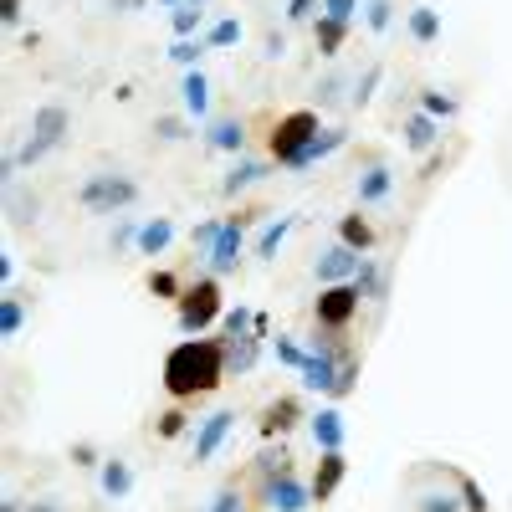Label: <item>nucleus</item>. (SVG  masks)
<instances>
[{
    "mask_svg": "<svg viewBox=\"0 0 512 512\" xmlns=\"http://www.w3.org/2000/svg\"><path fill=\"white\" fill-rule=\"evenodd\" d=\"M272 169H277L272 159H246V154H236V159H231V169H226V180H221V195H226V200L246 195L251 185H262V180L272 175Z\"/></svg>",
    "mask_w": 512,
    "mask_h": 512,
    "instance_id": "nucleus-12",
    "label": "nucleus"
},
{
    "mask_svg": "<svg viewBox=\"0 0 512 512\" xmlns=\"http://www.w3.org/2000/svg\"><path fill=\"white\" fill-rule=\"evenodd\" d=\"M236 41H241V21H236V16H221L216 26L205 31V47H210V52H226V47H236Z\"/></svg>",
    "mask_w": 512,
    "mask_h": 512,
    "instance_id": "nucleus-34",
    "label": "nucleus"
},
{
    "mask_svg": "<svg viewBox=\"0 0 512 512\" xmlns=\"http://www.w3.org/2000/svg\"><path fill=\"white\" fill-rule=\"evenodd\" d=\"M359 262H364V251H354V246H344V241H333V246H323V251L313 256V277H318V287L354 282V277H359Z\"/></svg>",
    "mask_w": 512,
    "mask_h": 512,
    "instance_id": "nucleus-9",
    "label": "nucleus"
},
{
    "mask_svg": "<svg viewBox=\"0 0 512 512\" xmlns=\"http://www.w3.org/2000/svg\"><path fill=\"white\" fill-rule=\"evenodd\" d=\"M308 431H313V446L318 451H344V436H349L344 410H338V405H318L308 415Z\"/></svg>",
    "mask_w": 512,
    "mask_h": 512,
    "instance_id": "nucleus-13",
    "label": "nucleus"
},
{
    "mask_svg": "<svg viewBox=\"0 0 512 512\" xmlns=\"http://www.w3.org/2000/svg\"><path fill=\"white\" fill-rule=\"evenodd\" d=\"M415 512H466V507H461V497H451V492H420V497H415Z\"/></svg>",
    "mask_w": 512,
    "mask_h": 512,
    "instance_id": "nucleus-44",
    "label": "nucleus"
},
{
    "mask_svg": "<svg viewBox=\"0 0 512 512\" xmlns=\"http://www.w3.org/2000/svg\"><path fill=\"white\" fill-rule=\"evenodd\" d=\"M456 497H461V507H466V512H492L487 492L477 487V477H466V472H456Z\"/></svg>",
    "mask_w": 512,
    "mask_h": 512,
    "instance_id": "nucleus-37",
    "label": "nucleus"
},
{
    "mask_svg": "<svg viewBox=\"0 0 512 512\" xmlns=\"http://www.w3.org/2000/svg\"><path fill=\"white\" fill-rule=\"evenodd\" d=\"M221 226H226V221H200V226L190 231V246L210 251V246H216V236H221Z\"/></svg>",
    "mask_w": 512,
    "mask_h": 512,
    "instance_id": "nucleus-49",
    "label": "nucleus"
},
{
    "mask_svg": "<svg viewBox=\"0 0 512 512\" xmlns=\"http://www.w3.org/2000/svg\"><path fill=\"white\" fill-rule=\"evenodd\" d=\"M344 477H349V461H344V451H318V466H313V502H328L338 487H344Z\"/></svg>",
    "mask_w": 512,
    "mask_h": 512,
    "instance_id": "nucleus-14",
    "label": "nucleus"
},
{
    "mask_svg": "<svg viewBox=\"0 0 512 512\" xmlns=\"http://www.w3.org/2000/svg\"><path fill=\"white\" fill-rule=\"evenodd\" d=\"M272 354H277V364H287V369H303V359H308V349L297 344V338H287V333L272 338Z\"/></svg>",
    "mask_w": 512,
    "mask_h": 512,
    "instance_id": "nucleus-42",
    "label": "nucleus"
},
{
    "mask_svg": "<svg viewBox=\"0 0 512 512\" xmlns=\"http://www.w3.org/2000/svg\"><path fill=\"white\" fill-rule=\"evenodd\" d=\"M180 103H185V113H190L195 123L210 118V77H205L200 67H190V72L180 77Z\"/></svg>",
    "mask_w": 512,
    "mask_h": 512,
    "instance_id": "nucleus-18",
    "label": "nucleus"
},
{
    "mask_svg": "<svg viewBox=\"0 0 512 512\" xmlns=\"http://www.w3.org/2000/svg\"><path fill=\"white\" fill-rule=\"evenodd\" d=\"M221 328H226V338H241V333H251V328H256V313H251L246 303H236V308H226V313H221Z\"/></svg>",
    "mask_w": 512,
    "mask_h": 512,
    "instance_id": "nucleus-43",
    "label": "nucleus"
},
{
    "mask_svg": "<svg viewBox=\"0 0 512 512\" xmlns=\"http://www.w3.org/2000/svg\"><path fill=\"white\" fill-rule=\"evenodd\" d=\"M338 241L369 256V251H374V226H369V216H359V210H354V216H338Z\"/></svg>",
    "mask_w": 512,
    "mask_h": 512,
    "instance_id": "nucleus-26",
    "label": "nucleus"
},
{
    "mask_svg": "<svg viewBox=\"0 0 512 512\" xmlns=\"http://www.w3.org/2000/svg\"><path fill=\"white\" fill-rule=\"evenodd\" d=\"M98 487H103L108 502H123L128 492H134V466H128L123 456H108V461L98 466Z\"/></svg>",
    "mask_w": 512,
    "mask_h": 512,
    "instance_id": "nucleus-19",
    "label": "nucleus"
},
{
    "mask_svg": "<svg viewBox=\"0 0 512 512\" xmlns=\"http://www.w3.org/2000/svg\"><path fill=\"white\" fill-rule=\"evenodd\" d=\"M231 431H236V410H216V415L195 420V431H190V456H195V466L216 461V451L226 446Z\"/></svg>",
    "mask_w": 512,
    "mask_h": 512,
    "instance_id": "nucleus-8",
    "label": "nucleus"
},
{
    "mask_svg": "<svg viewBox=\"0 0 512 512\" xmlns=\"http://www.w3.org/2000/svg\"><path fill=\"white\" fill-rule=\"evenodd\" d=\"M149 292H154V297H164V303H180V297H185L180 277L169 272V267H154V272H149Z\"/></svg>",
    "mask_w": 512,
    "mask_h": 512,
    "instance_id": "nucleus-39",
    "label": "nucleus"
},
{
    "mask_svg": "<svg viewBox=\"0 0 512 512\" xmlns=\"http://www.w3.org/2000/svg\"><path fill=\"white\" fill-rule=\"evenodd\" d=\"M251 472H256V482H272V477H287L292 472V451L287 446H262V456L251 461Z\"/></svg>",
    "mask_w": 512,
    "mask_h": 512,
    "instance_id": "nucleus-25",
    "label": "nucleus"
},
{
    "mask_svg": "<svg viewBox=\"0 0 512 512\" xmlns=\"http://www.w3.org/2000/svg\"><path fill=\"white\" fill-rule=\"evenodd\" d=\"M400 134H405V149L410 154H431L436 144H441V118H431V113H410L405 123H400Z\"/></svg>",
    "mask_w": 512,
    "mask_h": 512,
    "instance_id": "nucleus-15",
    "label": "nucleus"
},
{
    "mask_svg": "<svg viewBox=\"0 0 512 512\" xmlns=\"http://www.w3.org/2000/svg\"><path fill=\"white\" fill-rule=\"evenodd\" d=\"M344 41H349V21H333V16H318V21H313V47H318V57H338V52H344Z\"/></svg>",
    "mask_w": 512,
    "mask_h": 512,
    "instance_id": "nucleus-21",
    "label": "nucleus"
},
{
    "mask_svg": "<svg viewBox=\"0 0 512 512\" xmlns=\"http://www.w3.org/2000/svg\"><path fill=\"white\" fill-rule=\"evenodd\" d=\"M405 31L420 41V47H436V41H441V11L436 6H415L405 16Z\"/></svg>",
    "mask_w": 512,
    "mask_h": 512,
    "instance_id": "nucleus-24",
    "label": "nucleus"
},
{
    "mask_svg": "<svg viewBox=\"0 0 512 512\" xmlns=\"http://www.w3.org/2000/svg\"><path fill=\"white\" fill-rule=\"evenodd\" d=\"M185 134H190V123H185V118H175V113L154 118V139H159V144H180Z\"/></svg>",
    "mask_w": 512,
    "mask_h": 512,
    "instance_id": "nucleus-45",
    "label": "nucleus"
},
{
    "mask_svg": "<svg viewBox=\"0 0 512 512\" xmlns=\"http://www.w3.org/2000/svg\"><path fill=\"white\" fill-rule=\"evenodd\" d=\"M26 512H62V502H52V497H36V502H26Z\"/></svg>",
    "mask_w": 512,
    "mask_h": 512,
    "instance_id": "nucleus-55",
    "label": "nucleus"
},
{
    "mask_svg": "<svg viewBox=\"0 0 512 512\" xmlns=\"http://www.w3.org/2000/svg\"><path fill=\"white\" fill-rule=\"evenodd\" d=\"M159 6H169V11H175V6H185V0H159Z\"/></svg>",
    "mask_w": 512,
    "mask_h": 512,
    "instance_id": "nucleus-57",
    "label": "nucleus"
},
{
    "mask_svg": "<svg viewBox=\"0 0 512 512\" xmlns=\"http://www.w3.org/2000/svg\"><path fill=\"white\" fill-rule=\"evenodd\" d=\"M354 384H359V354L349 349L344 364H338V384H333V395H328V400H333V405H338V400H349V395H354Z\"/></svg>",
    "mask_w": 512,
    "mask_h": 512,
    "instance_id": "nucleus-38",
    "label": "nucleus"
},
{
    "mask_svg": "<svg viewBox=\"0 0 512 512\" xmlns=\"http://www.w3.org/2000/svg\"><path fill=\"white\" fill-rule=\"evenodd\" d=\"M262 344L267 338H256V333H241V338H226V369L241 379L256 369V359H262Z\"/></svg>",
    "mask_w": 512,
    "mask_h": 512,
    "instance_id": "nucleus-20",
    "label": "nucleus"
},
{
    "mask_svg": "<svg viewBox=\"0 0 512 512\" xmlns=\"http://www.w3.org/2000/svg\"><path fill=\"white\" fill-rule=\"evenodd\" d=\"M379 82H384V62H369V67L354 77V108H369V103H374Z\"/></svg>",
    "mask_w": 512,
    "mask_h": 512,
    "instance_id": "nucleus-33",
    "label": "nucleus"
},
{
    "mask_svg": "<svg viewBox=\"0 0 512 512\" xmlns=\"http://www.w3.org/2000/svg\"><path fill=\"white\" fill-rule=\"evenodd\" d=\"M134 200H139V180L118 175V169H98V175H88L77 185V205L93 210V216H123Z\"/></svg>",
    "mask_w": 512,
    "mask_h": 512,
    "instance_id": "nucleus-4",
    "label": "nucleus"
},
{
    "mask_svg": "<svg viewBox=\"0 0 512 512\" xmlns=\"http://www.w3.org/2000/svg\"><path fill=\"white\" fill-rule=\"evenodd\" d=\"M139 231H144V221H134V216H118V221H113V236H108V246H113V251L139 246Z\"/></svg>",
    "mask_w": 512,
    "mask_h": 512,
    "instance_id": "nucleus-41",
    "label": "nucleus"
},
{
    "mask_svg": "<svg viewBox=\"0 0 512 512\" xmlns=\"http://www.w3.org/2000/svg\"><path fill=\"white\" fill-rule=\"evenodd\" d=\"M364 26L369 31H390L395 26V0H364Z\"/></svg>",
    "mask_w": 512,
    "mask_h": 512,
    "instance_id": "nucleus-40",
    "label": "nucleus"
},
{
    "mask_svg": "<svg viewBox=\"0 0 512 512\" xmlns=\"http://www.w3.org/2000/svg\"><path fill=\"white\" fill-rule=\"evenodd\" d=\"M262 57H267V62L287 57V36H282V31H267V41H262Z\"/></svg>",
    "mask_w": 512,
    "mask_h": 512,
    "instance_id": "nucleus-52",
    "label": "nucleus"
},
{
    "mask_svg": "<svg viewBox=\"0 0 512 512\" xmlns=\"http://www.w3.org/2000/svg\"><path fill=\"white\" fill-rule=\"evenodd\" d=\"M169 26H175V36H200V26H205V6H175L169 11Z\"/></svg>",
    "mask_w": 512,
    "mask_h": 512,
    "instance_id": "nucleus-36",
    "label": "nucleus"
},
{
    "mask_svg": "<svg viewBox=\"0 0 512 512\" xmlns=\"http://www.w3.org/2000/svg\"><path fill=\"white\" fill-rule=\"evenodd\" d=\"M318 6H323V0H287V11H282V16H287L292 26H303V21H318V16H323Z\"/></svg>",
    "mask_w": 512,
    "mask_h": 512,
    "instance_id": "nucleus-47",
    "label": "nucleus"
},
{
    "mask_svg": "<svg viewBox=\"0 0 512 512\" xmlns=\"http://www.w3.org/2000/svg\"><path fill=\"white\" fill-rule=\"evenodd\" d=\"M190 6H210V0H190Z\"/></svg>",
    "mask_w": 512,
    "mask_h": 512,
    "instance_id": "nucleus-58",
    "label": "nucleus"
},
{
    "mask_svg": "<svg viewBox=\"0 0 512 512\" xmlns=\"http://www.w3.org/2000/svg\"><path fill=\"white\" fill-rule=\"evenodd\" d=\"M185 431H195V425H190V410H185L180 400L154 420V436H159V441H175V436H185Z\"/></svg>",
    "mask_w": 512,
    "mask_h": 512,
    "instance_id": "nucleus-29",
    "label": "nucleus"
},
{
    "mask_svg": "<svg viewBox=\"0 0 512 512\" xmlns=\"http://www.w3.org/2000/svg\"><path fill=\"white\" fill-rule=\"evenodd\" d=\"M11 272H16V262H11V251H0V287H11Z\"/></svg>",
    "mask_w": 512,
    "mask_h": 512,
    "instance_id": "nucleus-54",
    "label": "nucleus"
},
{
    "mask_svg": "<svg viewBox=\"0 0 512 512\" xmlns=\"http://www.w3.org/2000/svg\"><path fill=\"white\" fill-rule=\"evenodd\" d=\"M0 512H26V502L16 492H6V497H0Z\"/></svg>",
    "mask_w": 512,
    "mask_h": 512,
    "instance_id": "nucleus-56",
    "label": "nucleus"
},
{
    "mask_svg": "<svg viewBox=\"0 0 512 512\" xmlns=\"http://www.w3.org/2000/svg\"><path fill=\"white\" fill-rule=\"evenodd\" d=\"M256 221V210H236V216H226L216 246L205 251V262H210V277H231L241 267V246H246V226Z\"/></svg>",
    "mask_w": 512,
    "mask_h": 512,
    "instance_id": "nucleus-7",
    "label": "nucleus"
},
{
    "mask_svg": "<svg viewBox=\"0 0 512 512\" xmlns=\"http://www.w3.org/2000/svg\"><path fill=\"white\" fill-rule=\"evenodd\" d=\"M359 303H364V292L354 282H333V287H318V303H313V318L318 328H333V333H344L354 318H359Z\"/></svg>",
    "mask_w": 512,
    "mask_h": 512,
    "instance_id": "nucleus-6",
    "label": "nucleus"
},
{
    "mask_svg": "<svg viewBox=\"0 0 512 512\" xmlns=\"http://www.w3.org/2000/svg\"><path fill=\"white\" fill-rule=\"evenodd\" d=\"M287 236H292V216H272V221L262 226V236H256V256H262V262H272Z\"/></svg>",
    "mask_w": 512,
    "mask_h": 512,
    "instance_id": "nucleus-27",
    "label": "nucleus"
},
{
    "mask_svg": "<svg viewBox=\"0 0 512 512\" xmlns=\"http://www.w3.org/2000/svg\"><path fill=\"white\" fill-rule=\"evenodd\" d=\"M0 21L16 26V21H21V0H0Z\"/></svg>",
    "mask_w": 512,
    "mask_h": 512,
    "instance_id": "nucleus-53",
    "label": "nucleus"
},
{
    "mask_svg": "<svg viewBox=\"0 0 512 512\" xmlns=\"http://www.w3.org/2000/svg\"><path fill=\"white\" fill-rule=\"evenodd\" d=\"M338 93H344V77L328 72V77L318 82V108H333V103H338Z\"/></svg>",
    "mask_w": 512,
    "mask_h": 512,
    "instance_id": "nucleus-50",
    "label": "nucleus"
},
{
    "mask_svg": "<svg viewBox=\"0 0 512 512\" xmlns=\"http://www.w3.org/2000/svg\"><path fill=\"white\" fill-rule=\"evenodd\" d=\"M262 502H267L272 512H308V507H313V487L297 477V472H287V477L262 482Z\"/></svg>",
    "mask_w": 512,
    "mask_h": 512,
    "instance_id": "nucleus-11",
    "label": "nucleus"
},
{
    "mask_svg": "<svg viewBox=\"0 0 512 512\" xmlns=\"http://www.w3.org/2000/svg\"><path fill=\"white\" fill-rule=\"evenodd\" d=\"M103 461H108V456H98L93 441H77V446H72V466H103Z\"/></svg>",
    "mask_w": 512,
    "mask_h": 512,
    "instance_id": "nucleus-51",
    "label": "nucleus"
},
{
    "mask_svg": "<svg viewBox=\"0 0 512 512\" xmlns=\"http://www.w3.org/2000/svg\"><path fill=\"white\" fill-rule=\"evenodd\" d=\"M21 328H26V297H16V292H0V333L16 338Z\"/></svg>",
    "mask_w": 512,
    "mask_h": 512,
    "instance_id": "nucleus-30",
    "label": "nucleus"
},
{
    "mask_svg": "<svg viewBox=\"0 0 512 512\" xmlns=\"http://www.w3.org/2000/svg\"><path fill=\"white\" fill-rule=\"evenodd\" d=\"M221 313H226V297H221V282L216 277H195L185 287V297L175 303V318H180V333L185 338H200L210 323H221Z\"/></svg>",
    "mask_w": 512,
    "mask_h": 512,
    "instance_id": "nucleus-5",
    "label": "nucleus"
},
{
    "mask_svg": "<svg viewBox=\"0 0 512 512\" xmlns=\"http://www.w3.org/2000/svg\"><path fill=\"white\" fill-rule=\"evenodd\" d=\"M134 6H144V0H134Z\"/></svg>",
    "mask_w": 512,
    "mask_h": 512,
    "instance_id": "nucleus-59",
    "label": "nucleus"
},
{
    "mask_svg": "<svg viewBox=\"0 0 512 512\" xmlns=\"http://www.w3.org/2000/svg\"><path fill=\"white\" fill-rule=\"evenodd\" d=\"M354 287L364 292V303H384V267L374 262V256H364V262H359V277H354Z\"/></svg>",
    "mask_w": 512,
    "mask_h": 512,
    "instance_id": "nucleus-28",
    "label": "nucleus"
},
{
    "mask_svg": "<svg viewBox=\"0 0 512 512\" xmlns=\"http://www.w3.org/2000/svg\"><path fill=\"white\" fill-rule=\"evenodd\" d=\"M205 512H246V497H241L236 487H221L216 497L205 502Z\"/></svg>",
    "mask_w": 512,
    "mask_h": 512,
    "instance_id": "nucleus-46",
    "label": "nucleus"
},
{
    "mask_svg": "<svg viewBox=\"0 0 512 512\" xmlns=\"http://www.w3.org/2000/svg\"><path fill=\"white\" fill-rule=\"evenodd\" d=\"M210 47H205V36H175V47H169V62L175 67H200V57H205Z\"/></svg>",
    "mask_w": 512,
    "mask_h": 512,
    "instance_id": "nucleus-32",
    "label": "nucleus"
},
{
    "mask_svg": "<svg viewBox=\"0 0 512 512\" xmlns=\"http://www.w3.org/2000/svg\"><path fill=\"white\" fill-rule=\"evenodd\" d=\"M344 144H349V128H344V123H328V128H323V134H318V139L308 144V154H303V169H313V164H323V159H333V154H338V149H344Z\"/></svg>",
    "mask_w": 512,
    "mask_h": 512,
    "instance_id": "nucleus-22",
    "label": "nucleus"
},
{
    "mask_svg": "<svg viewBox=\"0 0 512 512\" xmlns=\"http://www.w3.org/2000/svg\"><path fill=\"white\" fill-rule=\"evenodd\" d=\"M159 379H164V395L180 400V405H190L200 395H216L221 384L231 379V369H226V338H180V344L164 354Z\"/></svg>",
    "mask_w": 512,
    "mask_h": 512,
    "instance_id": "nucleus-1",
    "label": "nucleus"
},
{
    "mask_svg": "<svg viewBox=\"0 0 512 512\" xmlns=\"http://www.w3.org/2000/svg\"><path fill=\"white\" fill-rule=\"evenodd\" d=\"M303 420H308L303 400H297V395H277V400L262 405V420H256V431H262V441H282L292 425H303Z\"/></svg>",
    "mask_w": 512,
    "mask_h": 512,
    "instance_id": "nucleus-10",
    "label": "nucleus"
},
{
    "mask_svg": "<svg viewBox=\"0 0 512 512\" xmlns=\"http://www.w3.org/2000/svg\"><path fill=\"white\" fill-rule=\"evenodd\" d=\"M6 210H11V221H16V226H36L41 200H36V195H21L16 185H6Z\"/></svg>",
    "mask_w": 512,
    "mask_h": 512,
    "instance_id": "nucleus-31",
    "label": "nucleus"
},
{
    "mask_svg": "<svg viewBox=\"0 0 512 512\" xmlns=\"http://www.w3.org/2000/svg\"><path fill=\"white\" fill-rule=\"evenodd\" d=\"M169 241H175V221L169 216H154V221H144V231H139V256H164L169 251Z\"/></svg>",
    "mask_w": 512,
    "mask_h": 512,
    "instance_id": "nucleus-23",
    "label": "nucleus"
},
{
    "mask_svg": "<svg viewBox=\"0 0 512 512\" xmlns=\"http://www.w3.org/2000/svg\"><path fill=\"white\" fill-rule=\"evenodd\" d=\"M420 113H431V118H441V123H446V118H456V113H461V103H456L451 93H441V88H425V93H420Z\"/></svg>",
    "mask_w": 512,
    "mask_h": 512,
    "instance_id": "nucleus-35",
    "label": "nucleus"
},
{
    "mask_svg": "<svg viewBox=\"0 0 512 512\" xmlns=\"http://www.w3.org/2000/svg\"><path fill=\"white\" fill-rule=\"evenodd\" d=\"M390 190H395V169L390 164H369L364 175H359V185H354V200L359 205H384V200H390Z\"/></svg>",
    "mask_w": 512,
    "mask_h": 512,
    "instance_id": "nucleus-17",
    "label": "nucleus"
},
{
    "mask_svg": "<svg viewBox=\"0 0 512 512\" xmlns=\"http://www.w3.org/2000/svg\"><path fill=\"white\" fill-rule=\"evenodd\" d=\"M205 144L236 159V154L246 149V123H241L236 113H231V118H210V123H205Z\"/></svg>",
    "mask_w": 512,
    "mask_h": 512,
    "instance_id": "nucleus-16",
    "label": "nucleus"
},
{
    "mask_svg": "<svg viewBox=\"0 0 512 512\" xmlns=\"http://www.w3.org/2000/svg\"><path fill=\"white\" fill-rule=\"evenodd\" d=\"M318 134H323V123H318L313 108H292V113H282L277 128H272V139H267L272 164H282V169H303V154H308V144H313Z\"/></svg>",
    "mask_w": 512,
    "mask_h": 512,
    "instance_id": "nucleus-3",
    "label": "nucleus"
},
{
    "mask_svg": "<svg viewBox=\"0 0 512 512\" xmlns=\"http://www.w3.org/2000/svg\"><path fill=\"white\" fill-rule=\"evenodd\" d=\"M364 11V0H323V16H333V21H349L354 26V16Z\"/></svg>",
    "mask_w": 512,
    "mask_h": 512,
    "instance_id": "nucleus-48",
    "label": "nucleus"
},
{
    "mask_svg": "<svg viewBox=\"0 0 512 512\" xmlns=\"http://www.w3.org/2000/svg\"><path fill=\"white\" fill-rule=\"evenodd\" d=\"M72 134V108L67 103H41L36 113H31V128H26V144L21 149H11L16 154V164L21 169H31V164H41L52 149H62V139Z\"/></svg>",
    "mask_w": 512,
    "mask_h": 512,
    "instance_id": "nucleus-2",
    "label": "nucleus"
}]
</instances>
